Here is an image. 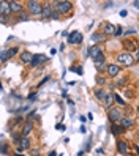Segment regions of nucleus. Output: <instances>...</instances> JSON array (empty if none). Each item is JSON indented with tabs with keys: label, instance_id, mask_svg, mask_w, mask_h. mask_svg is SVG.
I'll return each instance as SVG.
<instances>
[{
	"label": "nucleus",
	"instance_id": "21",
	"mask_svg": "<svg viewBox=\"0 0 139 156\" xmlns=\"http://www.w3.org/2000/svg\"><path fill=\"white\" fill-rule=\"evenodd\" d=\"M114 99H115V95H112V93H108V95H106V99H104L106 107H111V104L114 103Z\"/></svg>",
	"mask_w": 139,
	"mask_h": 156
},
{
	"label": "nucleus",
	"instance_id": "11",
	"mask_svg": "<svg viewBox=\"0 0 139 156\" xmlns=\"http://www.w3.org/2000/svg\"><path fill=\"white\" fill-rule=\"evenodd\" d=\"M46 60H47V57H46V55L38 54V55H33V60H32L30 65H32V66H38L40 63H43V62H46Z\"/></svg>",
	"mask_w": 139,
	"mask_h": 156
},
{
	"label": "nucleus",
	"instance_id": "35",
	"mask_svg": "<svg viewBox=\"0 0 139 156\" xmlns=\"http://www.w3.org/2000/svg\"><path fill=\"white\" fill-rule=\"evenodd\" d=\"M49 156H57V153H55V151H51V153H49Z\"/></svg>",
	"mask_w": 139,
	"mask_h": 156
},
{
	"label": "nucleus",
	"instance_id": "36",
	"mask_svg": "<svg viewBox=\"0 0 139 156\" xmlns=\"http://www.w3.org/2000/svg\"><path fill=\"white\" fill-rule=\"evenodd\" d=\"M134 6H136V8L139 10V2H134Z\"/></svg>",
	"mask_w": 139,
	"mask_h": 156
},
{
	"label": "nucleus",
	"instance_id": "6",
	"mask_svg": "<svg viewBox=\"0 0 139 156\" xmlns=\"http://www.w3.org/2000/svg\"><path fill=\"white\" fill-rule=\"evenodd\" d=\"M87 54H89V57H90V59H98V57L101 55V47L100 46H92V47H89V51H87Z\"/></svg>",
	"mask_w": 139,
	"mask_h": 156
},
{
	"label": "nucleus",
	"instance_id": "18",
	"mask_svg": "<svg viewBox=\"0 0 139 156\" xmlns=\"http://www.w3.org/2000/svg\"><path fill=\"white\" fill-rule=\"evenodd\" d=\"M32 60H33V55L30 54V52H22L21 54V62L22 63H32Z\"/></svg>",
	"mask_w": 139,
	"mask_h": 156
},
{
	"label": "nucleus",
	"instance_id": "14",
	"mask_svg": "<svg viewBox=\"0 0 139 156\" xmlns=\"http://www.w3.org/2000/svg\"><path fill=\"white\" fill-rule=\"evenodd\" d=\"M111 132L115 134V136H119V134L125 132V128H123V126H120L119 123H112V125H111Z\"/></svg>",
	"mask_w": 139,
	"mask_h": 156
},
{
	"label": "nucleus",
	"instance_id": "1",
	"mask_svg": "<svg viewBox=\"0 0 139 156\" xmlns=\"http://www.w3.org/2000/svg\"><path fill=\"white\" fill-rule=\"evenodd\" d=\"M117 62H119L122 66H133L136 59H134V55H131L130 52H120L117 55Z\"/></svg>",
	"mask_w": 139,
	"mask_h": 156
},
{
	"label": "nucleus",
	"instance_id": "13",
	"mask_svg": "<svg viewBox=\"0 0 139 156\" xmlns=\"http://www.w3.org/2000/svg\"><path fill=\"white\" fill-rule=\"evenodd\" d=\"M117 150H119L120 154H127V151H128V144H127L125 140H119V142H117Z\"/></svg>",
	"mask_w": 139,
	"mask_h": 156
},
{
	"label": "nucleus",
	"instance_id": "27",
	"mask_svg": "<svg viewBox=\"0 0 139 156\" xmlns=\"http://www.w3.org/2000/svg\"><path fill=\"white\" fill-rule=\"evenodd\" d=\"M29 99H30V101H35V99H37V95H35V93H30Z\"/></svg>",
	"mask_w": 139,
	"mask_h": 156
},
{
	"label": "nucleus",
	"instance_id": "23",
	"mask_svg": "<svg viewBox=\"0 0 139 156\" xmlns=\"http://www.w3.org/2000/svg\"><path fill=\"white\" fill-rule=\"evenodd\" d=\"M106 95H108V93H106L104 90H96V91H95V96L98 98L100 101H103V99H106Z\"/></svg>",
	"mask_w": 139,
	"mask_h": 156
},
{
	"label": "nucleus",
	"instance_id": "29",
	"mask_svg": "<svg viewBox=\"0 0 139 156\" xmlns=\"http://www.w3.org/2000/svg\"><path fill=\"white\" fill-rule=\"evenodd\" d=\"M59 16H60V14H59L57 11H54V14H52V19H59Z\"/></svg>",
	"mask_w": 139,
	"mask_h": 156
},
{
	"label": "nucleus",
	"instance_id": "30",
	"mask_svg": "<svg viewBox=\"0 0 139 156\" xmlns=\"http://www.w3.org/2000/svg\"><path fill=\"white\" fill-rule=\"evenodd\" d=\"M115 35H122V27H117V32H115Z\"/></svg>",
	"mask_w": 139,
	"mask_h": 156
},
{
	"label": "nucleus",
	"instance_id": "8",
	"mask_svg": "<svg viewBox=\"0 0 139 156\" xmlns=\"http://www.w3.org/2000/svg\"><path fill=\"white\" fill-rule=\"evenodd\" d=\"M0 11H2V21L5 22V19L8 14H11V10H10V2H2L0 3Z\"/></svg>",
	"mask_w": 139,
	"mask_h": 156
},
{
	"label": "nucleus",
	"instance_id": "33",
	"mask_svg": "<svg viewBox=\"0 0 139 156\" xmlns=\"http://www.w3.org/2000/svg\"><path fill=\"white\" fill-rule=\"evenodd\" d=\"M2 153H6V145H2Z\"/></svg>",
	"mask_w": 139,
	"mask_h": 156
},
{
	"label": "nucleus",
	"instance_id": "15",
	"mask_svg": "<svg viewBox=\"0 0 139 156\" xmlns=\"http://www.w3.org/2000/svg\"><path fill=\"white\" fill-rule=\"evenodd\" d=\"M117 32V27L112 25V24H104V28H103V33L104 35H115Z\"/></svg>",
	"mask_w": 139,
	"mask_h": 156
},
{
	"label": "nucleus",
	"instance_id": "5",
	"mask_svg": "<svg viewBox=\"0 0 139 156\" xmlns=\"http://www.w3.org/2000/svg\"><path fill=\"white\" fill-rule=\"evenodd\" d=\"M68 43L70 44H81L82 43V33L81 32H71L68 37Z\"/></svg>",
	"mask_w": 139,
	"mask_h": 156
},
{
	"label": "nucleus",
	"instance_id": "37",
	"mask_svg": "<svg viewBox=\"0 0 139 156\" xmlns=\"http://www.w3.org/2000/svg\"><path fill=\"white\" fill-rule=\"evenodd\" d=\"M123 156H134V154H130V153H127V154H123Z\"/></svg>",
	"mask_w": 139,
	"mask_h": 156
},
{
	"label": "nucleus",
	"instance_id": "9",
	"mask_svg": "<svg viewBox=\"0 0 139 156\" xmlns=\"http://www.w3.org/2000/svg\"><path fill=\"white\" fill-rule=\"evenodd\" d=\"M32 129H33V123L27 120V122L24 123V126H22V129H21V137H27L32 132Z\"/></svg>",
	"mask_w": 139,
	"mask_h": 156
},
{
	"label": "nucleus",
	"instance_id": "17",
	"mask_svg": "<svg viewBox=\"0 0 139 156\" xmlns=\"http://www.w3.org/2000/svg\"><path fill=\"white\" fill-rule=\"evenodd\" d=\"M16 52H18V49H16V47H13V49H8V51H5V52L2 54V62H6V60L10 59V57H13Z\"/></svg>",
	"mask_w": 139,
	"mask_h": 156
},
{
	"label": "nucleus",
	"instance_id": "31",
	"mask_svg": "<svg viewBox=\"0 0 139 156\" xmlns=\"http://www.w3.org/2000/svg\"><path fill=\"white\" fill-rule=\"evenodd\" d=\"M127 14H128V13L125 11V10H122V11H120V16H122V18H125V16H127Z\"/></svg>",
	"mask_w": 139,
	"mask_h": 156
},
{
	"label": "nucleus",
	"instance_id": "39",
	"mask_svg": "<svg viewBox=\"0 0 139 156\" xmlns=\"http://www.w3.org/2000/svg\"><path fill=\"white\" fill-rule=\"evenodd\" d=\"M15 156H22V154H21V153H16V154H15Z\"/></svg>",
	"mask_w": 139,
	"mask_h": 156
},
{
	"label": "nucleus",
	"instance_id": "28",
	"mask_svg": "<svg viewBox=\"0 0 139 156\" xmlns=\"http://www.w3.org/2000/svg\"><path fill=\"white\" fill-rule=\"evenodd\" d=\"M134 59H136V60H139V46H137L136 52H134Z\"/></svg>",
	"mask_w": 139,
	"mask_h": 156
},
{
	"label": "nucleus",
	"instance_id": "3",
	"mask_svg": "<svg viewBox=\"0 0 139 156\" xmlns=\"http://www.w3.org/2000/svg\"><path fill=\"white\" fill-rule=\"evenodd\" d=\"M43 8L44 6H41V3L40 2H29L27 3V10H29V13L30 14H33V16H41L43 14Z\"/></svg>",
	"mask_w": 139,
	"mask_h": 156
},
{
	"label": "nucleus",
	"instance_id": "16",
	"mask_svg": "<svg viewBox=\"0 0 139 156\" xmlns=\"http://www.w3.org/2000/svg\"><path fill=\"white\" fill-rule=\"evenodd\" d=\"M119 125H120V126H123L125 129H127V128H131V126H133V125H134V122H133L131 118H128V117H122V120L119 122Z\"/></svg>",
	"mask_w": 139,
	"mask_h": 156
},
{
	"label": "nucleus",
	"instance_id": "38",
	"mask_svg": "<svg viewBox=\"0 0 139 156\" xmlns=\"http://www.w3.org/2000/svg\"><path fill=\"white\" fill-rule=\"evenodd\" d=\"M136 112H137V115H139V106H137V107H136Z\"/></svg>",
	"mask_w": 139,
	"mask_h": 156
},
{
	"label": "nucleus",
	"instance_id": "25",
	"mask_svg": "<svg viewBox=\"0 0 139 156\" xmlns=\"http://www.w3.org/2000/svg\"><path fill=\"white\" fill-rule=\"evenodd\" d=\"M27 18L29 16H27L25 13H19V21H27Z\"/></svg>",
	"mask_w": 139,
	"mask_h": 156
},
{
	"label": "nucleus",
	"instance_id": "32",
	"mask_svg": "<svg viewBox=\"0 0 139 156\" xmlns=\"http://www.w3.org/2000/svg\"><path fill=\"white\" fill-rule=\"evenodd\" d=\"M98 82H100V84H104L106 81H104V77H98Z\"/></svg>",
	"mask_w": 139,
	"mask_h": 156
},
{
	"label": "nucleus",
	"instance_id": "20",
	"mask_svg": "<svg viewBox=\"0 0 139 156\" xmlns=\"http://www.w3.org/2000/svg\"><path fill=\"white\" fill-rule=\"evenodd\" d=\"M93 62H95V68L96 69H103L104 68V57H103V54L98 57V59H95Z\"/></svg>",
	"mask_w": 139,
	"mask_h": 156
},
{
	"label": "nucleus",
	"instance_id": "2",
	"mask_svg": "<svg viewBox=\"0 0 139 156\" xmlns=\"http://www.w3.org/2000/svg\"><path fill=\"white\" fill-rule=\"evenodd\" d=\"M54 10L57 11L59 14H66L73 10V3L71 2H66V0H63V2H54Z\"/></svg>",
	"mask_w": 139,
	"mask_h": 156
},
{
	"label": "nucleus",
	"instance_id": "7",
	"mask_svg": "<svg viewBox=\"0 0 139 156\" xmlns=\"http://www.w3.org/2000/svg\"><path fill=\"white\" fill-rule=\"evenodd\" d=\"M18 153H21V151H24V150H27V148H30V140H29V137H21V140L18 142Z\"/></svg>",
	"mask_w": 139,
	"mask_h": 156
},
{
	"label": "nucleus",
	"instance_id": "12",
	"mask_svg": "<svg viewBox=\"0 0 139 156\" xmlns=\"http://www.w3.org/2000/svg\"><path fill=\"white\" fill-rule=\"evenodd\" d=\"M119 73H120V66L119 65H108V74L111 77H115Z\"/></svg>",
	"mask_w": 139,
	"mask_h": 156
},
{
	"label": "nucleus",
	"instance_id": "24",
	"mask_svg": "<svg viewBox=\"0 0 139 156\" xmlns=\"http://www.w3.org/2000/svg\"><path fill=\"white\" fill-rule=\"evenodd\" d=\"M71 71H76V73H78L79 76L84 74V71H82V68H81V66H73V68H71Z\"/></svg>",
	"mask_w": 139,
	"mask_h": 156
},
{
	"label": "nucleus",
	"instance_id": "34",
	"mask_svg": "<svg viewBox=\"0 0 139 156\" xmlns=\"http://www.w3.org/2000/svg\"><path fill=\"white\" fill-rule=\"evenodd\" d=\"M134 150H136V153L139 154V147H137V145H134Z\"/></svg>",
	"mask_w": 139,
	"mask_h": 156
},
{
	"label": "nucleus",
	"instance_id": "10",
	"mask_svg": "<svg viewBox=\"0 0 139 156\" xmlns=\"http://www.w3.org/2000/svg\"><path fill=\"white\" fill-rule=\"evenodd\" d=\"M52 14H54V6H51V5H44L41 18H43V19H52Z\"/></svg>",
	"mask_w": 139,
	"mask_h": 156
},
{
	"label": "nucleus",
	"instance_id": "19",
	"mask_svg": "<svg viewBox=\"0 0 139 156\" xmlns=\"http://www.w3.org/2000/svg\"><path fill=\"white\" fill-rule=\"evenodd\" d=\"M10 10L11 13H21L22 11V5L19 2H10Z\"/></svg>",
	"mask_w": 139,
	"mask_h": 156
},
{
	"label": "nucleus",
	"instance_id": "4",
	"mask_svg": "<svg viewBox=\"0 0 139 156\" xmlns=\"http://www.w3.org/2000/svg\"><path fill=\"white\" fill-rule=\"evenodd\" d=\"M108 115H109V120L112 123H119L120 120H122V112L119 109H109Z\"/></svg>",
	"mask_w": 139,
	"mask_h": 156
},
{
	"label": "nucleus",
	"instance_id": "26",
	"mask_svg": "<svg viewBox=\"0 0 139 156\" xmlns=\"http://www.w3.org/2000/svg\"><path fill=\"white\" fill-rule=\"evenodd\" d=\"M115 101H117V103H119V104H122V106L125 104V101H123V99H122V98H120L119 95H115Z\"/></svg>",
	"mask_w": 139,
	"mask_h": 156
},
{
	"label": "nucleus",
	"instance_id": "22",
	"mask_svg": "<svg viewBox=\"0 0 139 156\" xmlns=\"http://www.w3.org/2000/svg\"><path fill=\"white\" fill-rule=\"evenodd\" d=\"M92 40L93 41H100V43H104V41H106V35H104V33H95V35H92Z\"/></svg>",
	"mask_w": 139,
	"mask_h": 156
}]
</instances>
